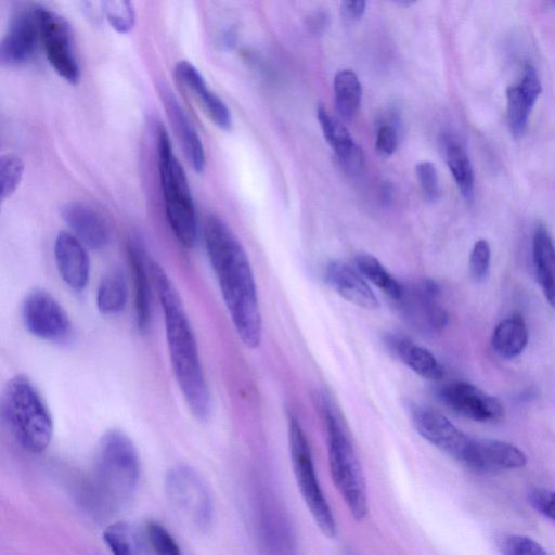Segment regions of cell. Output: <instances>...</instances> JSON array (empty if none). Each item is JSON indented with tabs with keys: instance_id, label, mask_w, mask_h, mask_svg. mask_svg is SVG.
Returning a JSON list of instances; mask_svg holds the SVG:
<instances>
[{
	"instance_id": "obj_1",
	"label": "cell",
	"mask_w": 555,
	"mask_h": 555,
	"mask_svg": "<svg viewBox=\"0 0 555 555\" xmlns=\"http://www.w3.org/2000/svg\"><path fill=\"white\" fill-rule=\"evenodd\" d=\"M203 234L233 326L246 347L257 348L262 336V320L247 254L230 227L216 215L207 216Z\"/></svg>"
},
{
	"instance_id": "obj_2",
	"label": "cell",
	"mask_w": 555,
	"mask_h": 555,
	"mask_svg": "<svg viewBox=\"0 0 555 555\" xmlns=\"http://www.w3.org/2000/svg\"><path fill=\"white\" fill-rule=\"evenodd\" d=\"M150 273L164 314L168 353L176 382L192 414L198 420H206L211 410V398L193 327L166 271L151 260Z\"/></svg>"
},
{
	"instance_id": "obj_3",
	"label": "cell",
	"mask_w": 555,
	"mask_h": 555,
	"mask_svg": "<svg viewBox=\"0 0 555 555\" xmlns=\"http://www.w3.org/2000/svg\"><path fill=\"white\" fill-rule=\"evenodd\" d=\"M140 460L132 440L119 429L106 431L94 454L85 498L100 515H111L127 505L135 493Z\"/></svg>"
},
{
	"instance_id": "obj_4",
	"label": "cell",
	"mask_w": 555,
	"mask_h": 555,
	"mask_svg": "<svg viewBox=\"0 0 555 555\" xmlns=\"http://www.w3.org/2000/svg\"><path fill=\"white\" fill-rule=\"evenodd\" d=\"M319 405L326 430L332 480L352 517L361 521L367 514L366 482L361 464L332 400L321 395Z\"/></svg>"
},
{
	"instance_id": "obj_5",
	"label": "cell",
	"mask_w": 555,
	"mask_h": 555,
	"mask_svg": "<svg viewBox=\"0 0 555 555\" xmlns=\"http://www.w3.org/2000/svg\"><path fill=\"white\" fill-rule=\"evenodd\" d=\"M1 416L14 439L27 451H44L53 436L50 410L35 385L24 375L12 377L1 396Z\"/></svg>"
},
{
	"instance_id": "obj_6",
	"label": "cell",
	"mask_w": 555,
	"mask_h": 555,
	"mask_svg": "<svg viewBox=\"0 0 555 555\" xmlns=\"http://www.w3.org/2000/svg\"><path fill=\"white\" fill-rule=\"evenodd\" d=\"M157 167L168 223L180 244L192 248L197 241L195 205L185 171L162 126L157 133Z\"/></svg>"
},
{
	"instance_id": "obj_7",
	"label": "cell",
	"mask_w": 555,
	"mask_h": 555,
	"mask_svg": "<svg viewBox=\"0 0 555 555\" xmlns=\"http://www.w3.org/2000/svg\"><path fill=\"white\" fill-rule=\"evenodd\" d=\"M288 446L295 479L315 525L327 538L336 535L337 526L320 487L305 431L294 415L288 418Z\"/></svg>"
},
{
	"instance_id": "obj_8",
	"label": "cell",
	"mask_w": 555,
	"mask_h": 555,
	"mask_svg": "<svg viewBox=\"0 0 555 555\" xmlns=\"http://www.w3.org/2000/svg\"><path fill=\"white\" fill-rule=\"evenodd\" d=\"M165 491L172 508L198 529L212 519V499L207 485L196 470L186 465L172 467L166 475Z\"/></svg>"
},
{
	"instance_id": "obj_9",
	"label": "cell",
	"mask_w": 555,
	"mask_h": 555,
	"mask_svg": "<svg viewBox=\"0 0 555 555\" xmlns=\"http://www.w3.org/2000/svg\"><path fill=\"white\" fill-rule=\"evenodd\" d=\"M440 295L441 287L436 281L422 279L402 283L400 297L393 304L408 324L422 333L434 334L449 321L448 312L438 301Z\"/></svg>"
},
{
	"instance_id": "obj_10",
	"label": "cell",
	"mask_w": 555,
	"mask_h": 555,
	"mask_svg": "<svg viewBox=\"0 0 555 555\" xmlns=\"http://www.w3.org/2000/svg\"><path fill=\"white\" fill-rule=\"evenodd\" d=\"M38 20L40 41L50 65L66 82L76 85L80 79V67L68 22L59 13L40 5Z\"/></svg>"
},
{
	"instance_id": "obj_11",
	"label": "cell",
	"mask_w": 555,
	"mask_h": 555,
	"mask_svg": "<svg viewBox=\"0 0 555 555\" xmlns=\"http://www.w3.org/2000/svg\"><path fill=\"white\" fill-rule=\"evenodd\" d=\"M22 319L34 336L62 344L73 334L70 319L61 304L44 289H33L22 304Z\"/></svg>"
},
{
	"instance_id": "obj_12",
	"label": "cell",
	"mask_w": 555,
	"mask_h": 555,
	"mask_svg": "<svg viewBox=\"0 0 555 555\" xmlns=\"http://www.w3.org/2000/svg\"><path fill=\"white\" fill-rule=\"evenodd\" d=\"M415 430L429 443L467 466L476 438L459 429L440 412L423 405L411 410Z\"/></svg>"
},
{
	"instance_id": "obj_13",
	"label": "cell",
	"mask_w": 555,
	"mask_h": 555,
	"mask_svg": "<svg viewBox=\"0 0 555 555\" xmlns=\"http://www.w3.org/2000/svg\"><path fill=\"white\" fill-rule=\"evenodd\" d=\"M436 395L449 410L476 422H498L504 416L499 399L466 382L441 385Z\"/></svg>"
},
{
	"instance_id": "obj_14",
	"label": "cell",
	"mask_w": 555,
	"mask_h": 555,
	"mask_svg": "<svg viewBox=\"0 0 555 555\" xmlns=\"http://www.w3.org/2000/svg\"><path fill=\"white\" fill-rule=\"evenodd\" d=\"M40 41L38 5L18 10L11 18L0 47L2 64L18 66L28 62Z\"/></svg>"
},
{
	"instance_id": "obj_15",
	"label": "cell",
	"mask_w": 555,
	"mask_h": 555,
	"mask_svg": "<svg viewBox=\"0 0 555 555\" xmlns=\"http://www.w3.org/2000/svg\"><path fill=\"white\" fill-rule=\"evenodd\" d=\"M178 82L195 99L210 120L222 130L232 127V116L227 104L212 92L199 70L189 61L175 66Z\"/></svg>"
},
{
	"instance_id": "obj_16",
	"label": "cell",
	"mask_w": 555,
	"mask_h": 555,
	"mask_svg": "<svg viewBox=\"0 0 555 555\" xmlns=\"http://www.w3.org/2000/svg\"><path fill=\"white\" fill-rule=\"evenodd\" d=\"M59 273L72 289L81 292L89 283L90 259L86 246L72 233L62 231L54 241Z\"/></svg>"
},
{
	"instance_id": "obj_17",
	"label": "cell",
	"mask_w": 555,
	"mask_h": 555,
	"mask_svg": "<svg viewBox=\"0 0 555 555\" xmlns=\"http://www.w3.org/2000/svg\"><path fill=\"white\" fill-rule=\"evenodd\" d=\"M62 218L74 235L91 249H103L111 241V228L106 219L83 202H70L62 208Z\"/></svg>"
},
{
	"instance_id": "obj_18",
	"label": "cell",
	"mask_w": 555,
	"mask_h": 555,
	"mask_svg": "<svg viewBox=\"0 0 555 555\" xmlns=\"http://www.w3.org/2000/svg\"><path fill=\"white\" fill-rule=\"evenodd\" d=\"M326 283L347 301L364 308L376 309L378 299L356 267L341 260H332L324 270Z\"/></svg>"
},
{
	"instance_id": "obj_19",
	"label": "cell",
	"mask_w": 555,
	"mask_h": 555,
	"mask_svg": "<svg viewBox=\"0 0 555 555\" xmlns=\"http://www.w3.org/2000/svg\"><path fill=\"white\" fill-rule=\"evenodd\" d=\"M159 94L188 162L196 172H203L206 159L201 137L171 90L162 87Z\"/></svg>"
},
{
	"instance_id": "obj_20",
	"label": "cell",
	"mask_w": 555,
	"mask_h": 555,
	"mask_svg": "<svg viewBox=\"0 0 555 555\" xmlns=\"http://www.w3.org/2000/svg\"><path fill=\"white\" fill-rule=\"evenodd\" d=\"M526 463L525 453L516 446L495 439L476 438L467 468L491 473L521 468Z\"/></svg>"
},
{
	"instance_id": "obj_21",
	"label": "cell",
	"mask_w": 555,
	"mask_h": 555,
	"mask_svg": "<svg viewBox=\"0 0 555 555\" xmlns=\"http://www.w3.org/2000/svg\"><path fill=\"white\" fill-rule=\"evenodd\" d=\"M386 349L418 376L428 380H440L444 370L436 357L408 336L388 332L383 337Z\"/></svg>"
},
{
	"instance_id": "obj_22",
	"label": "cell",
	"mask_w": 555,
	"mask_h": 555,
	"mask_svg": "<svg viewBox=\"0 0 555 555\" xmlns=\"http://www.w3.org/2000/svg\"><path fill=\"white\" fill-rule=\"evenodd\" d=\"M317 116L323 135L335 151L341 168L349 176H359L364 168L362 149L353 141L345 126L333 118L324 106L319 105Z\"/></svg>"
},
{
	"instance_id": "obj_23",
	"label": "cell",
	"mask_w": 555,
	"mask_h": 555,
	"mask_svg": "<svg viewBox=\"0 0 555 555\" xmlns=\"http://www.w3.org/2000/svg\"><path fill=\"white\" fill-rule=\"evenodd\" d=\"M127 256L133 278L135 323L140 331H145L151 319V288L147 276L151 260L146 257L144 245L135 238L128 242Z\"/></svg>"
},
{
	"instance_id": "obj_24",
	"label": "cell",
	"mask_w": 555,
	"mask_h": 555,
	"mask_svg": "<svg viewBox=\"0 0 555 555\" xmlns=\"http://www.w3.org/2000/svg\"><path fill=\"white\" fill-rule=\"evenodd\" d=\"M532 257L537 281L547 302L555 307V246L542 225L533 234Z\"/></svg>"
},
{
	"instance_id": "obj_25",
	"label": "cell",
	"mask_w": 555,
	"mask_h": 555,
	"mask_svg": "<svg viewBox=\"0 0 555 555\" xmlns=\"http://www.w3.org/2000/svg\"><path fill=\"white\" fill-rule=\"evenodd\" d=\"M527 344V325L519 314L509 315L501 321L492 333V348L504 359L516 358L524 351Z\"/></svg>"
},
{
	"instance_id": "obj_26",
	"label": "cell",
	"mask_w": 555,
	"mask_h": 555,
	"mask_svg": "<svg viewBox=\"0 0 555 555\" xmlns=\"http://www.w3.org/2000/svg\"><path fill=\"white\" fill-rule=\"evenodd\" d=\"M128 300V285L119 269H111L100 281L96 292V307L105 315L121 312Z\"/></svg>"
},
{
	"instance_id": "obj_27",
	"label": "cell",
	"mask_w": 555,
	"mask_h": 555,
	"mask_svg": "<svg viewBox=\"0 0 555 555\" xmlns=\"http://www.w3.org/2000/svg\"><path fill=\"white\" fill-rule=\"evenodd\" d=\"M354 267L365 280L378 287L392 302L400 297L402 283L377 258L366 253L358 254L354 257Z\"/></svg>"
},
{
	"instance_id": "obj_28",
	"label": "cell",
	"mask_w": 555,
	"mask_h": 555,
	"mask_svg": "<svg viewBox=\"0 0 555 555\" xmlns=\"http://www.w3.org/2000/svg\"><path fill=\"white\" fill-rule=\"evenodd\" d=\"M336 109L344 119H352L360 106L362 87L358 76L348 69L339 70L334 78Z\"/></svg>"
},
{
	"instance_id": "obj_29",
	"label": "cell",
	"mask_w": 555,
	"mask_h": 555,
	"mask_svg": "<svg viewBox=\"0 0 555 555\" xmlns=\"http://www.w3.org/2000/svg\"><path fill=\"white\" fill-rule=\"evenodd\" d=\"M446 159L461 194L465 199L472 201L474 197V172L464 147L457 141L448 139Z\"/></svg>"
},
{
	"instance_id": "obj_30",
	"label": "cell",
	"mask_w": 555,
	"mask_h": 555,
	"mask_svg": "<svg viewBox=\"0 0 555 555\" xmlns=\"http://www.w3.org/2000/svg\"><path fill=\"white\" fill-rule=\"evenodd\" d=\"M103 540L112 555H142L137 531L125 521L107 526L103 532Z\"/></svg>"
},
{
	"instance_id": "obj_31",
	"label": "cell",
	"mask_w": 555,
	"mask_h": 555,
	"mask_svg": "<svg viewBox=\"0 0 555 555\" xmlns=\"http://www.w3.org/2000/svg\"><path fill=\"white\" fill-rule=\"evenodd\" d=\"M507 121L511 133L520 138L527 127L528 117L533 105L521 93L517 85L506 89Z\"/></svg>"
},
{
	"instance_id": "obj_32",
	"label": "cell",
	"mask_w": 555,
	"mask_h": 555,
	"mask_svg": "<svg viewBox=\"0 0 555 555\" xmlns=\"http://www.w3.org/2000/svg\"><path fill=\"white\" fill-rule=\"evenodd\" d=\"M102 12L112 26L119 34L131 31L135 24V10L128 0H104L101 2Z\"/></svg>"
},
{
	"instance_id": "obj_33",
	"label": "cell",
	"mask_w": 555,
	"mask_h": 555,
	"mask_svg": "<svg viewBox=\"0 0 555 555\" xmlns=\"http://www.w3.org/2000/svg\"><path fill=\"white\" fill-rule=\"evenodd\" d=\"M24 163L14 153L3 154L0 158V198H10L17 190L24 175Z\"/></svg>"
},
{
	"instance_id": "obj_34",
	"label": "cell",
	"mask_w": 555,
	"mask_h": 555,
	"mask_svg": "<svg viewBox=\"0 0 555 555\" xmlns=\"http://www.w3.org/2000/svg\"><path fill=\"white\" fill-rule=\"evenodd\" d=\"M144 532L153 555H182L177 541L159 522L149 521Z\"/></svg>"
},
{
	"instance_id": "obj_35",
	"label": "cell",
	"mask_w": 555,
	"mask_h": 555,
	"mask_svg": "<svg viewBox=\"0 0 555 555\" xmlns=\"http://www.w3.org/2000/svg\"><path fill=\"white\" fill-rule=\"evenodd\" d=\"M498 547L502 555H547L537 541L519 534H507L500 538Z\"/></svg>"
},
{
	"instance_id": "obj_36",
	"label": "cell",
	"mask_w": 555,
	"mask_h": 555,
	"mask_svg": "<svg viewBox=\"0 0 555 555\" xmlns=\"http://www.w3.org/2000/svg\"><path fill=\"white\" fill-rule=\"evenodd\" d=\"M491 249L486 240H478L469 255V271L476 282L483 281L490 271Z\"/></svg>"
},
{
	"instance_id": "obj_37",
	"label": "cell",
	"mask_w": 555,
	"mask_h": 555,
	"mask_svg": "<svg viewBox=\"0 0 555 555\" xmlns=\"http://www.w3.org/2000/svg\"><path fill=\"white\" fill-rule=\"evenodd\" d=\"M415 172L425 197L436 201L440 194L439 179L435 165L424 160L416 165Z\"/></svg>"
},
{
	"instance_id": "obj_38",
	"label": "cell",
	"mask_w": 555,
	"mask_h": 555,
	"mask_svg": "<svg viewBox=\"0 0 555 555\" xmlns=\"http://www.w3.org/2000/svg\"><path fill=\"white\" fill-rule=\"evenodd\" d=\"M517 86L527 100L534 105L542 91V86L537 70L532 65L527 64L525 66L522 78Z\"/></svg>"
},
{
	"instance_id": "obj_39",
	"label": "cell",
	"mask_w": 555,
	"mask_h": 555,
	"mask_svg": "<svg viewBox=\"0 0 555 555\" xmlns=\"http://www.w3.org/2000/svg\"><path fill=\"white\" fill-rule=\"evenodd\" d=\"M529 501L538 512L555 521V492L534 489L529 492Z\"/></svg>"
},
{
	"instance_id": "obj_40",
	"label": "cell",
	"mask_w": 555,
	"mask_h": 555,
	"mask_svg": "<svg viewBox=\"0 0 555 555\" xmlns=\"http://www.w3.org/2000/svg\"><path fill=\"white\" fill-rule=\"evenodd\" d=\"M398 133L392 125H383L378 128L375 146L379 153L390 155L396 151Z\"/></svg>"
},
{
	"instance_id": "obj_41",
	"label": "cell",
	"mask_w": 555,
	"mask_h": 555,
	"mask_svg": "<svg viewBox=\"0 0 555 555\" xmlns=\"http://www.w3.org/2000/svg\"><path fill=\"white\" fill-rule=\"evenodd\" d=\"M330 25V16L325 11L318 10L306 18V26L313 35L323 34Z\"/></svg>"
},
{
	"instance_id": "obj_42",
	"label": "cell",
	"mask_w": 555,
	"mask_h": 555,
	"mask_svg": "<svg viewBox=\"0 0 555 555\" xmlns=\"http://www.w3.org/2000/svg\"><path fill=\"white\" fill-rule=\"evenodd\" d=\"M365 11V2L358 1H344L340 4L341 16L350 22L357 21L362 17Z\"/></svg>"
},
{
	"instance_id": "obj_43",
	"label": "cell",
	"mask_w": 555,
	"mask_h": 555,
	"mask_svg": "<svg viewBox=\"0 0 555 555\" xmlns=\"http://www.w3.org/2000/svg\"><path fill=\"white\" fill-rule=\"evenodd\" d=\"M382 193L385 202L391 201L392 189L389 184H385Z\"/></svg>"
}]
</instances>
